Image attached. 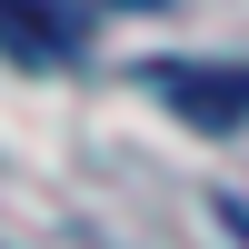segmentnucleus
I'll use <instances>...</instances> for the list:
<instances>
[{"label":"nucleus","mask_w":249,"mask_h":249,"mask_svg":"<svg viewBox=\"0 0 249 249\" xmlns=\"http://www.w3.org/2000/svg\"><path fill=\"white\" fill-rule=\"evenodd\" d=\"M140 90L210 140L249 130V60H140Z\"/></svg>","instance_id":"1"},{"label":"nucleus","mask_w":249,"mask_h":249,"mask_svg":"<svg viewBox=\"0 0 249 249\" xmlns=\"http://www.w3.org/2000/svg\"><path fill=\"white\" fill-rule=\"evenodd\" d=\"M70 10H60V0H0V50L10 60H40V70H50V60H70Z\"/></svg>","instance_id":"2"}]
</instances>
